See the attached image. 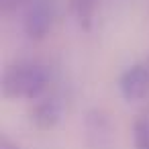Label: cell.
Instances as JSON below:
<instances>
[{"label": "cell", "instance_id": "2", "mask_svg": "<svg viewBox=\"0 0 149 149\" xmlns=\"http://www.w3.org/2000/svg\"><path fill=\"white\" fill-rule=\"evenodd\" d=\"M55 2L53 0H29L25 17H23V31L31 41H41L49 35L55 23Z\"/></svg>", "mask_w": 149, "mask_h": 149}, {"label": "cell", "instance_id": "9", "mask_svg": "<svg viewBox=\"0 0 149 149\" xmlns=\"http://www.w3.org/2000/svg\"><path fill=\"white\" fill-rule=\"evenodd\" d=\"M0 149H21L17 143H13L8 137H2V141H0Z\"/></svg>", "mask_w": 149, "mask_h": 149}, {"label": "cell", "instance_id": "1", "mask_svg": "<svg viewBox=\"0 0 149 149\" xmlns=\"http://www.w3.org/2000/svg\"><path fill=\"white\" fill-rule=\"evenodd\" d=\"M49 88V70L39 61L10 63L2 74V96L21 100H39Z\"/></svg>", "mask_w": 149, "mask_h": 149}, {"label": "cell", "instance_id": "7", "mask_svg": "<svg viewBox=\"0 0 149 149\" xmlns=\"http://www.w3.org/2000/svg\"><path fill=\"white\" fill-rule=\"evenodd\" d=\"M133 147L149 149V118L147 116H139L133 123Z\"/></svg>", "mask_w": 149, "mask_h": 149}, {"label": "cell", "instance_id": "8", "mask_svg": "<svg viewBox=\"0 0 149 149\" xmlns=\"http://www.w3.org/2000/svg\"><path fill=\"white\" fill-rule=\"evenodd\" d=\"M23 2H29V0H0V10H2V13H10L17 6H21Z\"/></svg>", "mask_w": 149, "mask_h": 149}, {"label": "cell", "instance_id": "6", "mask_svg": "<svg viewBox=\"0 0 149 149\" xmlns=\"http://www.w3.org/2000/svg\"><path fill=\"white\" fill-rule=\"evenodd\" d=\"M96 4H98V0H72V13H74V19L82 31L92 29Z\"/></svg>", "mask_w": 149, "mask_h": 149}, {"label": "cell", "instance_id": "5", "mask_svg": "<svg viewBox=\"0 0 149 149\" xmlns=\"http://www.w3.org/2000/svg\"><path fill=\"white\" fill-rule=\"evenodd\" d=\"M84 131H86V141L94 149H106L112 141V125L110 118L104 110L92 108L88 110L84 118Z\"/></svg>", "mask_w": 149, "mask_h": 149}, {"label": "cell", "instance_id": "3", "mask_svg": "<svg viewBox=\"0 0 149 149\" xmlns=\"http://www.w3.org/2000/svg\"><path fill=\"white\" fill-rule=\"evenodd\" d=\"M118 90L127 102H137L149 94V57L129 65L120 74Z\"/></svg>", "mask_w": 149, "mask_h": 149}, {"label": "cell", "instance_id": "4", "mask_svg": "<svg viewBox=\"0 0 149 149\" xmlns=\"http://www.w3.org/2000/svg\"><path fill=\"white\" fill-rule=\"evenodd\" d=\"M29 116L39 131H51L59 125L63 116V100L57 94H45L33 102Z\"/></svg>", "mask_w": 149, "mask_h": 149}]
</instances>
